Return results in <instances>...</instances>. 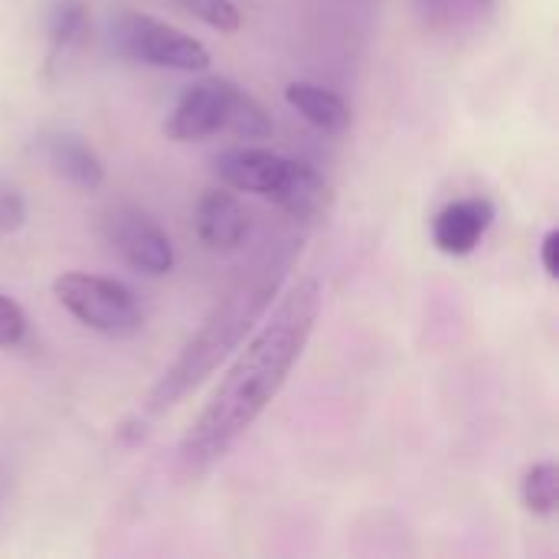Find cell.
Masks as SVG:
<instances>
[{"mask_svg":"<svg viewBox=\"0 0 559 559\" xmlns=\"http://www.w3.org/2000/svg\"><path fill=\"white\" fill-rule=\"evenodd\" d=\"M321 285L318 278H298L239 350L203 413L180 442V462L190 472H203L219 462L275 403L292 370L308 350L314 324L321 318Z\"/></svg>","mask_w":559,"mask_h":559,"instance_id":"1","label":"cell"},{"mask_svg":"<svg viewBox=\"0 0 559 559\" xmlns=\"http://www.w3.org/2000/svg\"><path fill=\"white\" fill-rule=\"evenodd\" d=\"M288 265H292V252L272 249L262 259H255L249 269H242V275L223 292V298L213 305V311L206 314L200 331L180 350V357L164 370V377L147 393V400L141 406L144 419H157V416L170 413L233 350H239V344L252 334V328L259 324V318L269 311L272 298L278 295V288L288 275Z\"/></svg>","mask_w":559,"mask_h":559,"instance_id":"2","label":"cell"},{"mask_svg":"<svg viewBox=\"0 0 559 559\" xmlns=\"http://www.w3.org/2000/svg\"><path fill=\"white\" fill-rule=\"evenodd\" d=\"M219 131L236 134L239 141H265L275 124L265 105L223 75H203L177 98L174 111L164 121L170 141H203Z\"/></svg>","mask_w":559,"mask_h":559,"instance_id":"3","label":"cell"},{"mask_svg":"<svg viewBox=\"0 0 559 559\" xmlns=\"http://www.w3.org/2000/svg\"><path fill=\"white\" fill-rule=\"evenodd\" d=\"M56 301L88 331L115 341H131L144 331V311L134 292L115 278L92 272H62L52 282Z\"/></svg>","mask_w":559,"mask_h":559,"instance_id":"4","label":"cell"},{"mask_svg":"<svg viewBox=\"0 0 559 559\" xmlns=\"http://www.w3.org/2000/svg\"><path fill=\"white\" fill-rule=\"evenodd\" d=\"M111 46L118 56L131 62H144L154 69H174V72H206L210 69V49L177 29L174 23H164L147 13H121L108 26Z\"/></svg>","mask_w":559,"mask_h":559,"instance_id":"5","label":"cell"},{"mask_svg":"<svg viewBox=\"0 0 559 559\" xmlns=\"http://www.w3.org/2000/svg\"><path fill=\"white\" fill-rule=\"evenodd\" d=\"M102 236L121 255L128 269L138 275H167L174 269V242L170 236L138 206L118 203L102 213Z\"/></svg>","mask_w":559,"mask_h":559,"instance_id":"6","label":"cell"},{"mask_svg":"<svg viewBox=\"0 0 559 559\" xmlns=\"http://www.w3.org/2000/svg\"><path fill=\"white\" fill-rule=\"evenodd\" d=\"M495 216L498 210L488 197L452 200L432 216V242L442 255H452V259L472 255L481 246L485 233L491 229Z\"/></svg>","mask_w":559,"mask_h":559,"instance_id":"7","label":"cell"},{"mask_svg":"<svg viewBox=\"0 0 559 559\" xmlns=\"http://www.w3.org/2000/svg\"><path fill=\"white\" fill-rule=\"evenodd\" d=\"M285 154H275L269 147L259 144H242V147H229L223 151L213 167L219 174V180L239 193H259V197H272L288 170Z\"/></svg>","mask_w":559,"mask_h":559,"instance_id":"8","label":"cell"},{"mask_svg":"<svg viewBox=\"0 0 559 559\" xmlns=\"http://www.w3.org/2000/svg\"><path fill=\"white\" fill-rule=\"evenodd\" d=\"M197 236L213 252H233L249 236V213L229 190H206L193 213Z\"/></svg>","mask_w":559,"mask_h":559,"instance_id":"9","label":"cell"},{"mask_svg":"<svg viewBox=\"0 0 559 559\" xmlns=\"http://www.w3.org/2000/svg\"><path fill=\"white\" fill-rule=\"evenodd\" d=\"M272 203H278L288 216L301 219V223H311V219H321L328 210H331V187L328 180L305 160H288V170L278 183V190L269 197Z\"/></svg>","mask_w":559,"mask_h":559,"instance_id":"10","label":"cell"},{"mask_svg":"<svg viewBox=\"0 0 559 559\" xmlns=\"http://www.w3.org/2000/svg\"><path fill=\"white\" fill-rule=\"evenodd\" d=\"M43 154H46V164L62 180H69L72 187H79L85 193H95L105 183V164H102V157L79 134H69V131L49 134L46 144H43Z\"/></svg>","mask_w":559,"mask_h":559,"instance_id":"11","label":"cell"},{"mask_svg":"<svg viewBox=\"0 0 559 559\" xmlns=\"http://www.w3.org/2000/svg\"><path fill=\"white\" fill-rule=\"evenodd\" d=\"M285 102L308 121L314 124L318 131H328V134H341L350 128L354 115H350V105L334 92V88H324L318 82H292L285 88Z\"/></svg>","mask_w":559,"mask_h":559,"instance_id":"12","label":"cell"},{"mask_svg":"<svg viewBox=\"0 0 559 559\" xmlns=\"http://www.w3.org/2000/svg\"><path fill=\"white\" fill-rule=\"evenodd\" d=\"M419 20L436 33H465L481 26L498 0H413Z\"/></svg>","mask_w":559,"mask_h":559,"instance_id":"13","label":"cell"},{"mask_svg":"<svg viewBox=\"0 0 559 559\" xmlns=\"http://www.w3.org/2000/svg\"><path fill=\"white\" fill-rule=\"evenodd\" d=\"M88 36V7L82 0H59L49 13V52L46 66H59Z\"/></svg>","mask_w":559,"mask_h":559,"instance_id":"14","label":"cell"},{"mask_svg":"<svg viewBox=\"0 0 559 559\" xmlns=\"http://www.w3.org/2000/svg\"><path fill=\"white\" fill-rule=\"evenodd\" d=\"M524 508L537 518H550L559 504V468L557 462H537L524 472L521 481Z\"/></svg>","mask_w":559,"mask_h":559,"instance_id":"15","label":"cell"},{"mask_svg":"<svg viewBox=\"0 0 559 559\" xmlns=\"http://www.w3.org/2000/svg\"><path fill=\"white\" fill-rule=\"evenodd\" d=\"M174 3L216 33H236L242 26V13L236 0H174Z\"/></svg>","mask_w":559,"mask_h":559,"instance_id":"16","label":"cell"},{"mask_svg":"<svg viewBox=\"0 0 559 559\" xmlns=\"http://www.w3.org/2000/svg\"><path fill=\"white\" fill-rule=\"evenodd\" d=\"M26 328H29V321H26L23 308L10 295L0 292V350L20 347L26 337Z\"/></svg>","mask_w":559,"mask_h":559,"instance_id":"17","label":"cell"},{"mask_svg":"<svg viewBox=\"0 0 559 559\" xmlns=\"http://www.w3.org/2000/svg\"><path fill=\"white\" fill-rule=\"evenodd\" d=\"M23 223H26V200L16 183L0 177V236L23 229Z\"/></svg>","mask_w":559,"mask_h":559,"instance_id":"18","label":"cell"},{"mask_svg":"<svg viewBox=\"0 0 559 559\" xmlns=\"http://www.w3.org/2000/svg\"><path fill=\"white\" fill-rule=\"evenodd\" d=\"M557 252H559V229H547V233H544V239H540V262H544L547 278H557L559 275Z\"/></svg>","mask_w":559,"mask_h":559,"instance_id":"19","label":"cell"}]
</instances>
